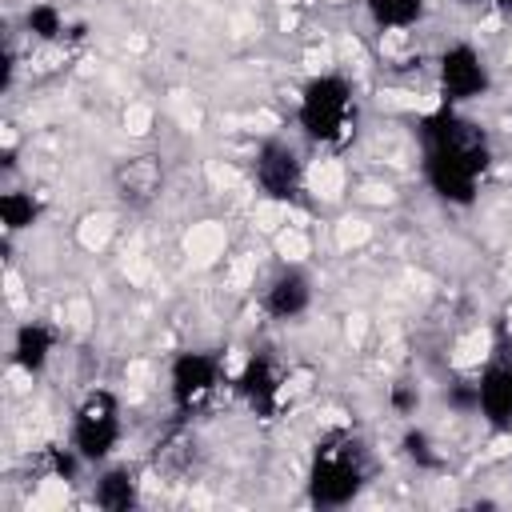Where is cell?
Masks as SVG:
<instances>
[{"label": "cell", "mask_w": 512, "mask_h": 512, "mask_svg": "<svg viewBox=\"0 0 512 512\" xmlns=\"http://www.w3.org/2000/svg\"><path fill=\"white\" fill-rule=\"evenodd\" d=\"M420 148H424V180L444 204H472L484 172L492 164V144L480 124L460 116L452 104L436 108L420 124Z\"/></svg>", "instance_id": "1"}, {"label": "cell", "mask_w": 512, "mask_h": 512, "mask_svg": "<svg viewBox=\"0 0 512 512\" xmlns=\"http://www.w3.org/2000/svg\"><path fill=\"white\" fill-rule=\"evenodd\" d=\"M120 400L108 388H88L80 396V404L72 408V424H68V444L76 452V460L84 464H104L112 456V448L120 444Z\"/></svg>", "instance_id": "4"}, {"label": "cell", "mask_w": 512, "mask_h": 512, "mask_svg": "<svg viewBox=\"0 0 512 512\" xmlns=\"http://www.w3.org/2000/svg\"><path fill=\"white\" fill-rule=\"evenodd\" d=\"M296 124L304 132V140H312L324 152H340L356 140V124H360V108H356V92L340 72H324L312 76L300 88L296 100Z\"/></svg>", "instance_id": "2"}, {"label": "cell", "mask_w": 512, "mask_h": 512, "mask_svg": "<svg viewBox=\"0 0 512 512\" xmlns=\"http://www.w3.org/2000/svg\"><path fill=\"white\" fill-rule=\"evenodd\" d=\"M476 408L496 432H512V364H492L480 376Z\"/></svg>", "instance_id": "11"}, {"label": "cell", "mask_w": 512, "mask_h": 512, "mask_svg": "<svg viewBox=\"0 0 512 512\" xmlns=\"http://www.w3.org/2000/svg\"><path fill=\"white\" fill-rule=\"evenodd\" d=\"M252 172H256L260 192L268 200H280V204L296 200L304 188V160L288 140H264L256 160H252Z\"/></svg>", "instance_id": "7"}, {"label": "cell", "mask_w": 512, "mask_h": 512, "mask_svg": "<svg viewBox=\"0 0 512 512\" xmlns=\"http://www.w3.org/2000/svg\"><path fill=\"white\" fill-rule=\"evenodd\" d=\"M112 192L124 208H152L164 192V160L156 152H132L112 168Z\"/></svg>", "instance_id": "8"}, {"label": "cell", "mask_w": 512, "mask_h": 512, "mask_svg": "<svg viewBox=\"0 0 512 512\" xmlns=\"http://www.w3.org/2000/svg\"><path fill=\"white\" fill-rule=\"evenodd\" d=\"M436 80H440V92H444V104H464V100H476L492 88V72L484 64V56L472 48V44H448L436 60Z\"/></svg>", "instance_id": "6"}, {"label": "cell", "mask_w": 512, "mask_h": 512, "mask_svg": "<svg viewBox=\"0 0 512 512\" xmlns=\"http://www.w3.org/2000/svg\"><path fill=\"white\" fill-rule=\"evenodd\" d=\"M92 500L108 512H128L140 500V480L128 468H104L96 488H92Z\"/></svg>", "instance_id": "14"}, {"label": "cell", "mask_w": 512, "mask_h": 512, "mask_svg": "<svg viewBox=\"0 0 512 512\" xmlns=\"http://www.w3.org/2000/svg\"><path fill=\"white\" fill-rule=\"evenodd\" d=\"M468 4H512V0H468Z\"/></svg>", "instance_id": "17"}, {"label": "cell", "mask_w": 512, "mask_h": 512, "mask_svg": "<svg viewBox=\"0 0 512 512\" xmlns=\"http://www.w3.org/2000/svg\"><path fill=\"white\" fill-rule=\"evenodd\" d=\"M232 384H236L240 400H244L252 412L272 416V412H280V404H284V384H288V376H284V368H280L272 356H248Z\"/></svg>", "instance_id": "9"}, {"label": "cell", "mask_w": 512, "mask_h": 512, "mask_svg": "<svg viewBox=\"0 0 512 512\" xmlns=\"http://www.w3.org/2000/svg\"><path fill=\"white\" fill-rule=\"evenodd\" d=\"M220 376H224V368H220L216 356H208V352H180V356L172 360V368H168V396H172V408H176L180 416L200 412V408L216 396Z\"/></svg>", "instance_id": "5"}, {"label": "cell", "mask_w": 512, "mask_h": 512, "mask_svg": "<svg viewBox=\"0 0 512 512\" xmlns=\"http://www.w3.org/2000/svg\"><path fill=\"white\" fill-rule=\"evenodd\" d=\"M312 308V280L304 268H280L264 288V312L276 320H296Z\"/></svg>", "instance_id": "10"}, {"label": "cell", "mask_w": 512, "mask_h": 512, "mask_svg": "<svg viewBox=\"0 0 512 512\" xmlns=\"http://www.w3.org/2000/svg\"><path fill=\"white\" fill-rule=\"evenodd\" d=\"M36 216H40V200H36L32 192L12 188V192L0 196V220H4V232H24V228L36 224Z\"/></svg>", "instance_id": "15"}, {"label": "cell", "mask_w": 512, "mask_h": 512, "mask_svg": "<svg viewBox=\"0 0 512 512\" xmlns=\"http://www.w3.org/2000/svg\"><path fill=\"white\" fill-rule=\"evenodd\" d=\"M364 12L380 32H408L424 20L428 0H364Z\"/></svg>", "instance_id": "13"}, {"label": "cell", "mask_w": 512, "mask_h": 512, "mask_svg": "<svg viewBox=\"0 0 512 512\" xmlns=\"http://www.w3.org/2000/svg\"><path fill=\"white\" fill-rule=\"evenodd\" d=\"M24 28H28L32 40L56 44V40L64 36V12H60L52 0H40V4H32V8L24 12Z\"/></svg>", "instance_id": "16"}, {"label": "cell", "mask_w": 512, "mask_h": 512, "mask_svg": "<svg viewBox=\"0 0 512 512\" xmlns=\"http://www.w3.org/2000/svg\"><path fill=\"white\" fill-rule=\"evenodd\" d=\"M56 352V328L44 320H24L12 336V364L28 376H40Z\"/></svg>", "instance_id": "12"}, {"label": "cell", "mask_w": 512, "mask_h": 512, "mask_svg": "<svg viewBox=\"0 0 512 512\" xmlns=\"http://www.w3.org/2000/svg\"><path fill=\"white\" fill-rule=\"evenodd\" d=\"M368 472L372 464L360 436H352L348 428L324 432L308 464V500L320 508H344L364 492Z\"/></svg>", "instance_id": "3"}]
</instances>
